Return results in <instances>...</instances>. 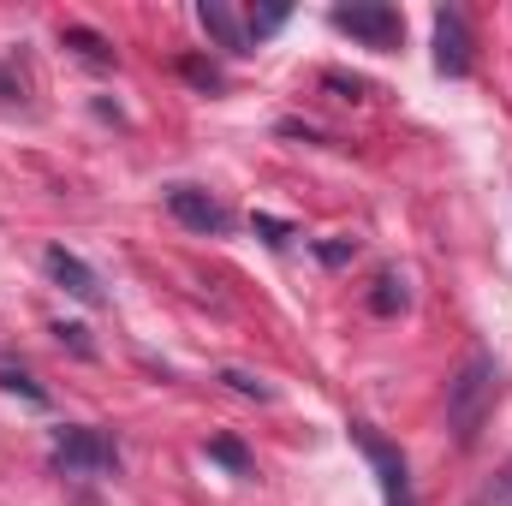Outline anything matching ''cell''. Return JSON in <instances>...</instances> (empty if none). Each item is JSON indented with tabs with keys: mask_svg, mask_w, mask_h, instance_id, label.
Wrapping results in <instances>:
<instances>
[{
	"mask_svg": "<svg viewBox=\"0 0 512 506\" xmlns=\"http://www.w3.org/2000/svg\"><path fill=\"white\" fill-rule=\"evenodd\" d=\"M209 459H215V465H227L233 477H251V471H256V465H251V453H245V441H233V435L209 441Z\"/></svg>",
	"mask_w": 512,
	"mask_h": 506,
	"instance_id": "11",
	"label": "cell"
},
{
	"mask_svg": "<svg viewBox=\"0 0 512 506\" xmlns=\"http://www.w3.org/2000/svg\"><path fill=\"white\" fill-rule=\"evenodd\" d=\"M221 381H227L239 399H256V405H268V399H274V387H268L262 376H251V370H239V364H227V370H221Z\"/></svg>",
	"mask_w": 512,
	"mask_h": 506,
	"instance_id": "12",
	"label": "cell"
},
{
	"mask_svg": "<svg viewBox=\"0 0 512 506\" xmlns=\"http://www.w3.org/2000/svg\"><path fill=\"white\" fill-rule=\"evenodd\" d=\"M489 405H495V358H489V352H471V358L459 364V376L447 381V423H453V441H459V447L477 441Z\"/></svg>",
	"mask_w": 512,
	"mask_h": 506,
	"instance_id": "1",
	"label": "cell"
},
{
	"mask_svg": "<svg viewBox=\"0 0 512 506\" xmlns=\"http://www.w3.org/2000/svg\"><path fill=\"white\" fill-rule=\"evenodd\" d=\"M54 334H60V340L72 346V352H84V358H90V340H84V328H78V322H60Z\"/></svg>",
	"mask_w": 512,
	"mask_h": 506,
	"instance_id": "20",
	"label": "cell"
},
{
	"mask_svg": "<svg viewBox=\"0 0 512 506\" xmlns=\"http://www.w3.org/2000/svg\"><path fill=\"white\" fill-rule=\"evenodd\" d=\"M256 233L268 245H292V221H274V215H256Z\"/></svg>",
	"mask_w": 512,
	"mask_h": 506,
	"instance_id": "17",
	"label": "cell"
},
{
	"mask_svg": "<svg viewBox=\"0 0 512 506\" xmlns=\"http://www.w3.org/2000/svg\"><path fill=\"white\" fill-rule=\"evenodd\" d=\"M197 24L227 48V54H251V36H245V18L233 12V6H221V0H203L197 6Z\"/></svg>",
	"mask_w": 512,
	"mask_h": 506,
	"instance_id": "8",
	"label": "cell"
},
{
	"mask_svg": "<svg viewBox=\"0 0 512 506\" xmlns=\"http://www.w3.org/2000/svg\"><path fill=\"white\" fill-rule=\"evenodd\" d=\"M185 78H191L197 90H221V72H215L209 60H185Z\"/></svg>",
	"mask_w": 512,
	"mask_h": 506,
	"instance_id": "16",
	"label": "cell"
},
{
	"mask_svg": "<svg viewBox=\"0 0 512 506\" xmlns=\"http://www.w3.org/2000/svg\"><path fill=\"white\" fill-rule=\"evenodd\" d=\"M286 18H292V6H251V18H245V36H251V42H268V36L286 24Z\"/></svg>",
	"mask_w": 512,
	"mask_h": 506,
	"instance_id": "14",
	"label": "cell"
},
{
	"mask_svg": "<svg viewBox=\"0 0 512 506\" xmlns=\"http://www.w3.org/2000/svg\"><path fill=\"white\" fill-rule=\"evenodd\" d=\"M0 387H6V393H18V399H30V405H48V393L30 381L24 364H6V358H0Z\"/></svg>",
	"mask_w": 512,
	"mask_h": 506,
	"instance_id": "13",
	"label": "cell"
},
{
	"mask_svg": "<svg viewBox=\"0 0 512 506\" xmlns=\"http://www.w3.org/2000/svg\"><path fill=\"white\" fill-rule=\"evenodd\" d=\"M48 465L60 477H114L120 471V441L96 423H66V429H54Z\"/></svg>",
	"mask_w": 512,
	"mask_h": 506,
	"instance_id": "2",
	"label": "cell"
},
{
	"mask_svg": "<svg viewBox=\"0 0 512 506\" xmlns=\"http://www.w3.org/2000/svg\"><path fill=\"white\" fill-rule=\"evenodd\" d=\"M167 209H173V221L191 227V233H227V227H233V215H227L203 185H167Z\"/></svg>",
	"mask_w": 512,
	"mask_h": 506,
	"instance_id": "7",
	"label": "cell"
},
{
	"mask_svg": "<svg viewBox=\"0 0 512 506\" xmlns=\"http://www.w3.org/2000/svg\"><path fill=\"white\" fill-rule=\"evenodd\" d=\"M471 506H512V459L483 483V489H477V495H471Z\"/></svg>",
	"mask_w": 512,
	"mask_h": 506,
	"instance_id": "15",
	"label": "cell"
},
{
	"mask_svg": "<svg viewBox=\"0 0 512 506\" xmlns=\"http://www.w3.org/2000/svg\"><path fill=\"white\" fill-rule=\"evenodd\" d=\"M334 30H346V36H358L364 48H399L405 42V18H399V6H387V0H352V6H334Z\"/></svg>",
	"mask_w": 512,
	"mask_h": 506,
	"instance_id": "3",
	"label": "cell"
},
{
	"mask_svg": "<svg viewBox=\"0 0 512 506\" xmlns=\"http://www.w3.org/2000/svg\"><path fill=\"white\" fill-rule=\"evenodd\" d=\"M322 84H328V90H346V102H358V96H370V84H364V78H346V72H328Z\"/></svg>",
	"mask_w": 512,
	"mask_h": 506,
	"instance_id": "18",
	"label": "cell"
},
{
	"mask_svg": "<svg viewBox=\"0 0 512 506\" xmlns=\"http://www.w3.org/2000/svg\"><path fill=\"white\" fill-rule=\"evenodd\" d=\"M352 256H358L352 239H328V245H322V262H328V268H340V262H352Z\"/></svg>",
	"mask_w": 512,
	"mask_h": 506,
	"instance_id": "19",
	"label": "cell"
},
{
	"mask_svg": "<svg viewBox=\"0 0 512 506\" xmlns=\"http://www.w3.org/2000/svg\"><path fill=\"white\" fill-rule=\"evenodd\" d=\"M352 447L370 459V471H376V483H382L387 506H417V495H411V471H405V453H399L393 441H382L370 423H352Z\"/></svg>",
	"mask_w": 512,
	"mask_h": 506,
	"instance_id": "4",
	"label": "cell"
},
{
	"mask_svg": "<svg viewBox=\"0 0 512 506\" xmlns=\"http://www.w3.org/2000/svg\"><path fill=\"white\" fill-rule=\"evenodd\" d=\"M42 268H48V280L66 292V298H78V304H90V310H102L108 304V292H102V274L84 262L78 251H66V245H48L42 251Z\"/></svg>",
	"mask_w": 512,
	"mask_h": 506,
	"instance_id": "5",
	"label": "cell"
},
{
	"mask_svg": "<svg viewBox=\"0 0 512 506\" xmlns=\"http://www.w3.org/2000/svg\"><path fill=\"white\" fill-rule=\"evenodd\" d=\"M405 304H411L405 274H399V268H382V274H376V286H370V310H376V316H399Z\"/></svg>",
	"mask_w": 512,
	"mask_h": 506,
	"instance_id": "10",
	"label": "cell"
},
{
	"mask_svg": "<svg viewBox=\"0 0 512 506\" xmlns=\"http://www.w3.org/2000/svg\"><path fill=\"white\" fill-rule=\"evenodd\" d=\"M60 42H66L78 60H90V66H114V42H108L102 30H90V24H60Z\"/></svg>",
	"mask_w": 512,
	"mask_h": 506,
	"instance_id": "9",
	"label": "cell"
},
{
	"mask_svg": "<svg viewBox=\"0 0 512 506\" xmlns=\"http://www.w3.org/2000/svg\"><path fill=\"white\" fill-rule=\"evenodd\" d=\"M477 60V42H471V24L459 6H441L435 12V72L441 78H465Z\"/></svg>",
	"mask_w": 512,
	"mask_h": 506,
	"instance_id": "6",
	"label": "cell"
}]
</instances>
